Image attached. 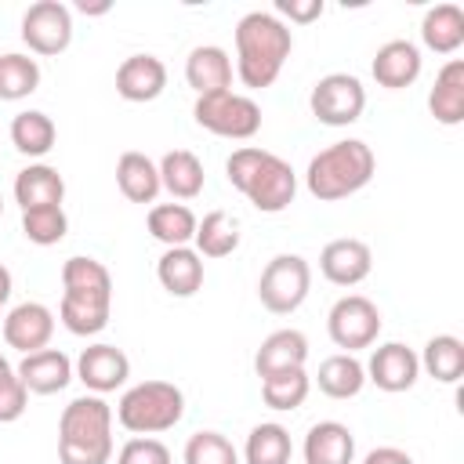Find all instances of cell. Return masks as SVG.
<instances>
[{
	"mask_svg": "<svg viewBox=\"0 0 464 464\" xmlns=\"http://www.w3.org/2000/svg\"><path fill=\"white\" fill-rule=\"evenodd\" d=\"M294 51L290 25L272 11H246L236 22V76L250 91H265L279 80Z\"/></svg>",
	"mask_w": 464,
	"mask_h": 464,
	"instance_id": "cell-1",
	"label": "cell"
},
{
	"mask_svg": "<svg viewBox=\"0 0 464 464\" xmlns=\"http://www.w3.org/2000/svg\"><path fill=\"white\" fill-rule=\"evenodd\" d=\"M225 174H228V185L239 188L250 199V207H257L261 214H279L297 196L294 167L283 156L257 145L232 149V156L225 160Z\"/></svg>",
	"mask_w": 464,
	"mask_h": 464,
	"instance_id": "cell-2",
	"label": "cell"
},
{
	"mask_svg": "<svg viewBox=\"0 0 464 464\" xmlns=\"http://www.w3.org/2000/svg\"><path fill=\"white\" fill-rule=\"evenodd\" d=\"M373 170H377L373 149L362 138H344L308 160L304 185L319 203H337V199H348L359 188H366Z\"/></svg>",
	"mask_w": 464,
	"mask_h": 464,
	"instance_id": "cell-3",
	"label": "cell"
},
{
	"mask_svg": "<svg viewBox=\"0 0 464 464\" xmlns=\"http://www.w3.org/2000/svg\"><path fill=\"white\" fill-rule=\"evenodd\" d=\"M62 464H109L112 460V406L102 395L72 399L58 417Z\"/></svg>",
	"mask_w": 464,
	"mask_h": 464,
	"instance_id": "cell-4",
	"label": "cell"
},
{
	"mask_svg": "<svg viewBox=\"0 0 464 464\" xmlns=\"http://www.w3.org/2000/svg\"><path fill=\"white\" fill-rule=\"evenodd\" d=\"M185 417V392L170 381H141L130 384L116 402V420L130 435H160L170 431Z\"/></svg>",
	"mask_w": 464,
	"mask_h": 464,
	"instance_id": "cell-5",
	"label": "cell"
},
{
	"mask_svg": "<svg viewBox=\"0 0 464 464\" xmlns=\"http://www.w3.org/2000/svg\"><path fill=\"white\" fill-rule=\"evenodd\" d=\"M192 116L203 130H210L218 138H232V141H246L261 130V105L250 94H239L232 87L199 94L192 105Z\"/></svg>",
	"mask_w": 464,
	"mask_h": 464,
	"instance_id": "cell-6",
	"label": "cell"
},
{
	"mask_svg": "<svg viewBox=\"0 0 464 464\" xmlns=\"http://www.w3.org/2000/svg\"><path fill=\"white\" fill-rule=\"evenodd\" d=\"M312 290V265L301 254H276L257 279V301L272 315H290L304 304Z\"/></svg>",
	"mask_w": 464,
	"mask_h": 464,
	"instance_id": "cell-7",
	"label": "cell"
},
{
	"mask_svg": "<svg viewBox=\"0 0 464 464\" xmlns=\"http://www.w3.org/2000/svg\"><path fill=\"white\" fill-rule=\"evenodd\" d=\"M326 334L337 348H344L348 355L377 344L381 337V308L362 297V294H344L334 301L330 315H326Z\"/></svg>",
	"mask_w": 464,
	"mask_h": 464,
	"instance_id": "cell-8",
	"label": "cell"
},
{
	"mask_svg": "<svg viewBox=\"0 0 464 464\" xmlns=\"http://www.w3.org/2000/svg\"><path fill=\"white\" fill-rule=\"evenodd\" d=\"M308 109L326 127H348L366 109V87L352 72H326L308 94Z\"/></svg>",
	"mask_w": 464,
	"mask_h": 464,
	"instance_id": "cell-9",
	"label": "cell"
},
{
	"mask_svg": "<svg viewBox=\"0 0 464 464\" xmlns=\"http://www.w3.org/2000/svg\"><path fill=\"white\" fill-rule=\"evenodd\" d=\"M22 44L33 54H62L72 44V11L62 0H36L22 14Z\"/></svg>",
	"mask_w": 464,
	"mask_h": 464,
	"instance_id": "cell-10",
	"label": "cell"
},
{
	"mask_svg": "<svg viewBox=\"0 0 464 464\" xmlns=\"http://www.w3.org/2000/svg\"><path fill=\"white\" fill-rule=\"evenodd\" d=\"M420 377V359L410 344L402 341H384L370 352V362H366V381L377 384L381 392L388 395H399V392H410Z\"/></svg>",
	"mask_w": 464,
	"mask_h": 464,
	"instance_id": "cell-11",
	"label": "cell"
},
{
	"mask_svg": "<svg viewBox=\"0 0 464 464\" xmlns=\"http://www.w3.org/2000/svg\"><path fill=\"white\" fill-rule=\"evenodd\" d=\"M72 373L76 381L91 392V395H109L116 388L127 384L130 377V359L123 348L116 344H91L80 352V359L72 362Z\"/></svg>",
	"mask_w": 464,
	"mask_h": 464,
	"instance_id": "cell-12",
	"label": "cell"
},
{
	"mask_svg": "<svg viewBox=\"0 0 464 464\" xmlns=\"http://www.w3.org/2000/svg\"><path fill=\"white\" fill-rule=\"evenodd\" d=\"M51 337H54V312L40 301H22L4 315V341L22 355L47 348Z\"/></svg>",
	"mask_w": 464,
	"mask_h": 464,
	"instance_id": "cell-13",
	"label": "cell"
},
{
	"mask_svg": "<svg viewBox=\"0 0 464 464\" xmlns=\"http://www.w3.org/2000/svg\"><path fill=\"white\" fill-rule=\"evenodd\" d=\"M373 268V254L362 239L355 236H341V239H330L323 250H319V272L326 283L334 286H359Z\"/></svg>",
	"mask_w": 464,
	"mask_h": 464,
	"instance_id": "cell-14",
	"label": "cell"
},
{
	"mask_svg": "<svg viewBox=\"0 0 464 464\" xmlns=\"http://www.w3.org/2000/svg\"><path fill=\"white\" fill-rule=\"evenodd\" d=\"M62 297L112 308V276L94 257H69L62 265Z\"/></svg>",
	"mask_w": 464,
	"mask_h": 464,
	"instance_id": "cell-15",
	"label": "cell"
},
{
	"mask_svg": "<svg viewBox=\"0 0 464 464\" xmlns=\"http://www.w3.org/2000/svg\"><path fill=\"white\" fill-rule=\"evenodd\" d=\"M167 87V65L156 54H130L116 69V94L123 102H156Z\"/></svg>",
	"mask_w": 464,
	"mask_h": 464,
	"instance_id": "cell-16",
	"label": "cell"
},
{
	"mask_svg": "<svg viewBox=\"0 0 464 464\" xmlns=\"http://www.w3.org/2000/svg\"><path fill=\"white\" fill-rule=\"evenodd\" d=\"M18 381L25 384L29 395H54L62 388H69V381L76 377L72 373V359L58 348H40L33 355H22L18 362Z\"/></svg>",
	"mask_w": 464,
	"mask_h": 464,
	"instance_id": "cell-17",
	"label": "cell"
},
{
	"mask_svg": "<svg viewBox=\"0 0 464 464\" xmlns=\"http://www.w3.org/2000/svg\"><path fill=\"white\" fill-rule=\"evenodd\" d=\"M420 65H424V58H420V47L413 40H388V44L377 47V54L370 62V72L381 87L402 91L420 76Z\"/></svg>",
	"mask_w": 464,
	"mask_h": 464,
	"instance_id": "cell-18",
	"label": "cell"
},
{
	"mask_svg": "<svg viewBox=\"0 0 464 464\" xmlns=\"http://www.w3.org/2000/svg\"><path fill=\"white\" fill-rule=\"evenodd\" d=\"M304 362H308V337L294 326L272 330L261 341V348L254 352L257 377H272V373H283V370H304Z\"/></svg>",
	"mask_w": 464,
	"mask_h": 464,
	"instance_id": "cell-19",
	"label": "cell"
},
{
	"mask_svg": "<svg viewBox=\"0 0 464 464\" xmlns=\"http://www.w3.org/2000/svg\"><path fill=\"white\" fill-rule=\"evenodd\" d=\"M185 83L199 94H214V91H228L232 87V58L225 47L218 44H199L188 51L185 58Z\"/></svg>",
	"mask_w": 464,
	"mask_h": 464,
	"instance_id": "cell-20",
	"label": "cell"
},
{
	"mask_svg": "<svg viewBox=\"0 0 464 464\" xmlns=\"http://www.w3.org/2000/svg\"><path fill=\"white\" fill-rule=\"evenodd\" d=\"M156 279L170 297H192L203 286V257L196 246H167L156 261Z\"/></svg>",
	"mask_w": 464,
	"mask_h": 464,
	"instance_id": "cell-21",
	"label": "cell"
},
{
	"mask_svg": "<svg viewBox=\"0 0 464 464\" xmlns=\"http://www.w3.org/2000/svg\"><path fill=\"white\" fill-rule=\"evenodd\" d=\"M304 464H352L355 460V435L341 420H319L304 435Z\"/></svg>",
	"mask_w": 464,
	"mask_h": 464,
	"instance_id": "cell-22",
	"label": "cell"
},
{
	"mask_svg": "<svg viewBox=\"0 0 464 464\" xmlns=\"http://www.w3.org/2000/svg\"><path fill=\"white\" fill-rule=\"evenodd\" d=\"M428 112L442 127L464 123V58H450L439 69V76L428 91Z\"/></svg>",
	"mask_w": 464,
	"mask_h": 464,
	"instance_id": "cell-23",
	"label": "cell"
},
{
	"mask_svg": "<svg viewBox=\"0 0 464 464\" xmlns=\"http://www.w3.org/2000/svg\"><path fill=\"white\" fill-rule=\"evenodd\" d=\"M65 199V178L51 163H29L14 174V203L22 210L33 207H62Z\"/></svg>",
	"mask_w": 464,
	"mask_h": 464,
	"instance_id": "cell-24",
	"label": "cell"
},
{
	"mask_svg": "<svg viewBox=\"0 0 464 464\" xmlns=\"http://www.w3.org/2000/svg\"><path fill=\"white\" fill-rule=\"evenodd\" d=\"M116 188L123 192V199L130 203H156L160 196V167L156 160H149L145 152L130 149L116 160Z\"/></svg>",
	"mask_w": 464,
	"mask_h": 464,
	"instance_id": "cell-25",
	"label": "cell"
},
{
	"mask_svg": "<svg viewBox=\"0 0 464 464\" xmlns=\"http://www.w3.org/2000/svg\"><path fill=\"white\" fill-rule=\"evenodd\" d=\"M160 167V185L174 196V199H196L207 185V174H203V163L196 152L188 149H170L163 152V160L156 163Z\"/></svg>",
	"mask_w": 464,
	"mask_h": 464,
	"instance_id": "cell-26",
	"label": "cell"
},
{
	"mask_svg": "<svg viewBox=\"0 0 464 464\" xmlns=\"http://www.w3.org/2000/svg\"><path fill=\"white\" fill-rule=\"evenodd\" d=\"M420 40L435 54H457L464 44V11L457 4H435L420 18Z\"/></svg>",
	"mask_w": 464,
	"mask_h": 464,
	"instance_id": "cell-27",
	"label": "cell"
},
{
	"mask_svg": "<svg viewBox=\"0 0 464 464\" xmlns=\"http://www.w3.org/2000/svg\"><path fill=\"white\" fill-rule=\"evenodd\" d=\"M7 134H11V145L22 156H29V160L47 156L54 149V141H58V127H54V120L44 109H22V112H14Z\"/></svg>",
	"mask_w": 464,
	"mask_h": 464,
	"instance_id": "cell-28",
	"label": "cell"
},
{
	"mask_svg": "<svg viewBox=\"0 0 464 464\" xmlns=\"http://www.w3.org/2000/svg\"><path fill=\"white\" fill-rule=\"evenodd\" d=\"M315 384L326 399H355L366 384V366L348 355V352H337V355H326L319 362V373H315Z\"/></svg>",
	"mask_w": 464,
	"mask_h": 464,
	"instance_id": "cell-29",
	"label": "cell"
},
{
	"mask_svg": "<svg viewBox=\"0 0 464 464\" xmlns=\"http://www.w3.org/2000/svg\"><path fill=\"white\" fill-rule=\"evenodd\" d=\"M417 359H420V370L439 384H457L464 377V341L453 334H435Z\"/></svg>",
	"mask_w": 464,
	"mask_h": 464,
	"instance_id": "cell-30",
	"label": "cell"
},
{
	"mask_svg": "<svg viewBox=\"0 0 464 464\" xmlns=\"http://www.w3.org/2000/svg\"><path fill=\"white\" fill-rule=\"evenodd\" d=\"M196 221L199 218L185 203H156L145 218L149 236L160 239L163 246H188L192 236H196Z\"/></svg>",
	"mask_w": 464,
	"mask_h": 464,
	"instance_id": "cell-31",
	"label": "cell"
},
{
	"mask_svg": "<svg viewBox=\"0 0 464 464\" xmlns=\"http://www.w3.org/2000/svg\"><path fill=\"white\" fill-rule=\"evenodd\" d=\"M192 243L199 257H228L239 246V221L228 210H210L196 221Z\"/></svg>",
	"mask_w": 464,
	"mask_h": 464,
	"instance_id": "cell-32",
	"label": "cell"
},
{
	"mask_svg": "<svg viewBox=\"0 0 464 464\" xmlns=\"http://www.w3.org/2000/svg\"><path fill=\"white\" fill-rule=\"evenodd\" d=\"M290 457H294V442L279 420H265L250 428L246 446H243L246 464H290Z\"/></svg>",
	"mask_w": 464,
	"mask_h": 464,
	"instance_id": "cell-33",
	"label": "cell"
},
{
	"mask_svg": "<svg viewBox=\"0 0 464 464\" xmlns=\"http://www.w3.org/2000/svg\"><path fill=\"white\" fill-rule=\"evenodd\" d=\"M40 87V65L36 58L22 51L0 54V102H22Z\"/></svg>",
	"mask_w": 464,
	"mask_h": 464,
	"instance_id": "cell-34",
	"label": "cell"
},
{
	"mask_svg": "<svg viewBox=\"0 0 464 464\" xmlns=\"http://www.w3.org/2000/svg\"><path fill=\"white\" fill-rule=\"evenodd\" d=\"M308 392H312L308 370H283V373L261 377V399L268 410H297L304 406Z\"/></svg>",
	"mask_w": 464,
	"mask_h": 464,
	"instance_id": "cell-35",
	"label": "cell"
},
{
	"mask_svg": "<svg viewBox=\"0 0 464 464\" xmlns=\"http://www.w3.org/2000/svg\"><path fill=\"white\" fill-rule=\"evenodd\" d=\"M69 232V218L62 207H33L22 210V236L36 246H54Z\"/></svg>",
	"mask_w": 464,
	"mask_h": 464,
	"instance_id": "cell-36",
	"label": "cell"
},
{
	"mask_svg": "<svg viewBox=\"0 0 464 464\" xmlns=\"http://www.w3.org/2000/svg\"><path fill=\"white\" fill-rule=\"evenodd\" d=\"M181 460L185 464H239V453L221 431H196L188 435Z\"/></svg>",
	"mask_w": 464,
	"mask_h": 464,
	"instance_id": "cell-37",
	"label": "cell"
},
{
	"mask_svg": "<svg viewBox=\"0 0 464 464\" xmlns=\"http://www.w3.org/2000/svg\"><path fill=\"white\" fill-rule=\"evenodd\" d=\"M109 315H112V308L83 304V301H69V297H62V304H58L62 326H65L69 334H76V337H94V334H102V330L109 326Z\"/></svg>",
	"mask_w": 464,
	"mask_h": 464,
	"instance_id": "cell-38",
	"label": "cell"
},
{
	"mask_svg": "<svg viewBox=\"0 0 464 464\" xmlns=\"http://www.w3.org/2000/svg\"><path fill=\"white\" fill-rule=\"evenodd\" d=\"M116 464H174V457H170V450H167L160 439H152V435H134V439H127V442L120 446Z\"/></svg>",
	"mask_w": 464,
	"mask_h": 464,
	"instance_id": "cell-39",
	"label": "cell"
},
{
	"mask_svg": "<svg viewBox=\"0 0 464 464\" xmlns=\"http://www.w3.org/2000/svg\"><path fill=\"white\" fill-rule=\"evenodd\" d=\"M29 406V392L14 370L0 373V424H14Z\"/></svg>",
	"mask_w": 464,
	"mask_h": 464,
	"instance_id": "cell-40",
	"label": "cell"
},
{
	"mask_svg": "<svg viewBox=\"0 0 464 464\" xmlns=\"http://www.w3.org/2000/svg\"><path fill=\"white\" fill-rule=\"evenodd\" d=\"M323 11H326L323 0H276V11L272 14H283V18L297 22V25H308V22L323 18Z\"/></svg>",
	"mask_w": 464,
	"mask_h": 464,
	"instance_id": "cell-41",
	"label": "cell"
},
{
	"mask_svg": "<svg viewBox=\"0 0 464 464\" xmlns=\"http://www.w3.org/2000/svg\"><path fill=\"white\" fill-rule=\"evenodd\" d=\"M362 464H413V457L406 450H399V446H377V450H370L362 457Z\"/></svg>",
	"mask_w": 464,
	"mask_h": 464,
	"instance_id": "cell-42",
	"label": "cell"
},
{
	"mask_svg": "<svg viewBox=\"0 0 464 464\" xmlns=\"http://www.w3.org/2000/svg\"><path fill=\"white\" fill-rule=\"evenodd\" d=\"M11 286H14V279H11V272L0 265V308L7 304V297H11Z\"/></svg>",
	"mask_w": 464,
	"mask_h": 464,
	"instance_id": "cell-43",
	"label": "cell"
},
{
	"mask_svg": "<svg viewBox=\"0 0 464 464\" xmlns=\"http://www.w3.org/2000/svg\"><path fill=\"white\" fill-rule=\"evenodd\" d=\"M112 4H87V0H80L76 4V11H83V14H105Z\"/></svg>",
	"mask_w": 464,
	"mask_h": 464,
	"instance_id": "cell-44",
	"label": "cell"
},
{
	"mask_svg": "<svg viewBox=\"0 0 464 464\" xmlns=\"http://www.w3.org/2000/svg\"><path fill=\"white\" fill-rule=\"evenodd\" d=\"M7 370H11V362H7L4 355H0V373H7Z\"/></svg>",
	"mask_w": 464,
	"mask_h": 464,
	"instance_id": "cell-45",
	"label": "cell"
},
{
	"mask_svg": "<svg viewBox=\"0 0 464 464\" xmlns=\"http://www.w3.org/2000/svg\"><path fill=\"white\" fill-rule=\"evenodd\" d=\"M0 210H4V199H0Z\"/></svg>",
	"mask_w": 464,
	"mask_h": 464,
	"instance_id": "cell-46",
	"label": "cell"
}]
</instances>
